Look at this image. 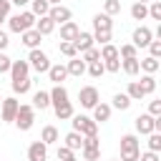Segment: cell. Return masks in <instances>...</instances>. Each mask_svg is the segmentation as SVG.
<instances>
[{
  "label": "cell",
  "mask_w": 161,
  "mask_h": 161,
  "mask_svg": "<svg viewBox=\"0 0 161 161\" xmlns=\"http://www.w3.org/2000/svg\"><path fill=\"white\" fill-rule=\"evenodd\" d=\"M33 25H35V15H33L30 10H23V13H15V15H10V18H8V28H10L13 33L30 30Z\"/></svg>",
  "instance_id": "1"
},
{
  "label": "cell",
  "mask_w": 161,
  "mask_h": 161,
  "mask_svg": "<svg viewBox=\"0 0 161 161\" xmlns=\"http://www.w3.org/2000/svg\"><path fill=\"white\" fill-rule=\"evenodd\" d=\"M70 123H73V131H78L80 136H98V123L91 118V116H83V113H73L70 116Z\"/></svg>",
  "instance_id": "2"
},
{
  "label": "cell",
  "mask_w": 161,
  "mask_h": 161,
  "mask_svg": "<svg viewBox=\"0 0 161 161\" xmlns=\"http://www.w3.org/2000/svg\"><path fill=\"white\" fill-rule=\"evenodd\" d=\"M138 153H141V148H138L136 133L121 136V161H138Z\"/></svg>",
  "instance_id": "3"
},
{
  "label": "cell",
  "mask_w": 161,
  "mask_h": 161,
  "mask_svg": "<svg viewBox=\"0 0 161 161\" xmlns=\"http://www.w3.org/2000/svg\"><path fill=\"white\" fill-rule=\"evenodd\" d=\"M33 121H35V108H33V106H28V103H20L13 123H15L20 131H30V128H33Z\"/></svg>",
  "instance_id": "4"
},
{
  "label": "cell",
  "mask_w": 161,
  "mask_h": 161,
  "mask_svg": "<svg viewBox=\"0 0 161 161\" xmlns=\"http://www.w3.org/2000/svg\"><path fill=\"white\" fill-rule=\"evenodd\" d=\"M28 65H30L35 73H48L50 60H48V55H45L40 48H33V50H30V55H28Z\"/></svg>",
  "instance_id": "5"
},
{
  "label": "cell",
  "mask_w": 161,
  "mask_h": 161,
  "mask_svg": "<svg viewBox=\"0 0 161 161\" xmlns=\"http://www.w3.org/2000/svg\"><path fill=\"white\" fill-rule=\"evenodd\" d=\"M48 18H50L55 25H63V23H68V20L73 18V10H70V8H65V5H50Z\"/></svg>",
  "instance_id": "6"
},
{
  "label": "cell",
  "mask_w": 161,
  "mask_h": 161,
  "mask_svg": "<svg viewBox=\"0 0 161 161\" xmlns=\"http://www.w3.org/2000/svg\"><path fill=\"white\" fill-rule=\"evenodd\" d=\"M78 101H80L83 108H93V106L98 103V88H96V86H83V88L78 91Z\"/></svg>",
  "instance_id": "7"
},
{
  "label": "cell",
  "mask_w": 161,
  "mask_h": 161,
  "mask_svg": "<svg viewBox=\"0 0 161 161\" xmlns=\"http://www.w3.org/2000/svg\"><path fill=\"white\" fill-rule=\"evenodd\" d=\"M18 98H3V103H0V116H3V121L5 123H13L15 121V113H18Z\"/></svg>",
  "instance_id": "8"
},
{
  "label": "cell",
  "mask_w": 161,
  "mask_h": 161,
  "mask_svg": "<svg viewBox=\"0 0 161 161\" xmlns=\"http://www.w3.org/2000/svg\"><path fill=\"white\" fill-rule=\"evenodd\" d=\"M153 123H156V116H151V113H141V116H136V121H133L136 131H138V133H143V136H148L151 131H156V128H153Z\"/></svg>",
  "instance_id": "9"
},
{
  "label": "cell",
  "mask_w": 161,
  "mask_h": 161,
  "mask_svg": "<svg viewBox=\"0 0 161 161\" xmlns=\"http://www.w3.org/2000/svg\"><path fill=\"white\" fill-rule=\"evenodd\" d=\"M131 40H133V45H136V48H146V45L153 40V33H151V28L141 25V28H136V30H133Z\"/></svg>",
  "instance_id": "10"
},
{
  "label": "cell",
  "mask_w": 161,
  "mask_h": 161,
  "mask_svg": "<svg viewBox=\"0 0 161 161\" xmlns=\"http://www.w3.org/2000/svg\"><path fill=\"white\" fill-rule=\"evenodd\" d=\"M28 161H48V146L43 141H33L28 146Z\"/></svg>",
  "instance_id": "11"
},
{
  "label": "cell",
  "mask_w": 161,
  "mask_h": 161,
  "mask_svg": "<svg viewBox=\"0 0 161 161\" xmlns=\"http://www.w3.org/2000/svg\"><path fill=\"white\" fill-rule=\"evenodd\" d=\"M8 73H10V78H13V80H20V78H28L30 65H28V60H13Z\"/></svg>",
  "instance_id": "12"
},
{
  "label": "cell",
  "mask_w": 161,
  "mask_h": 161,
  "mask_svg": "<svg viewBox=\"0 0 161 161\" xmlns=\"http://www.w3.org/2000/svg\"><path fill=\"white\" fill-rule=\"evenodd\" d=\"M40 38H43V35H40L35 28H30V30H23V33H20V43H23L25 48H30V50L40 45Z\"/></svg>",
  "instance_id": "13"
},
{
  "label": "cell",
  "mask_w": 161,
  "mask_h": 161,
  "mask_svg": "<svg viewBox=\"0 0 161 161\" xmlns=\"http://www.w3.org/2000/svg\"><path fill=\"white\" fill-rule=\"evenodd\" d=\"M73 45H75V50L78 53H83V50H88V48H93V35L91 33H78L75 38H73Z\"/></svg>",
  "instance_id": "14"
},
{
  "label": "cell",
  "mask_w": 161,
  "mask_h": 161,
  "mask_svg": "<svg viewBox=\"0 0 161 161\" xmlns=\"http://www.w3.org/2000/svg\"><path fill=\"white\" fill-rule=\"evenodd\" d=\"M91 111H93V121H96V123H103V121L111 118V111H113V108H111L108 103H96Z\"/></svg>",
  "instance_id": "15"
},
{
  "label": "cell",
  "mask_w": 161,
  "mask_h": 161,
  "mask_svg": "<svg viewBox=\"0 0 161 161\" xmlns=\"http://www.w3.org/2000/svg\"><path fill=\"white\" fill-rule=\"evenodd\" d=\"M40 35H50L53 30H55V23L48 18V15H43V18H35V25H33Z\"/></svg>",
  "instance_id": "16"
},
{
  "label": "cell",
  "mask_w": 161,
  "mask_h": 161,
  "mask_svg": "<svg viewBox=\"0 0 161 161\" xmlns=\"http://www.w3.org/2000/svg\"><path fill=\"white\" fill-rule=\"evenodd\" d=\"M80 33V28L73 23V20H68V23H63L60 25V40H68V43H73V38Z\"/></svg>",
  "instance_id": "17"
},
{
  "label": "cell",
  "mask_w": 161,
  "mask_h": 161,
  "mask_svg": "<svg viewBox=\"0 0 161 161\" xmlns=\"http://www.w3.org/2000/svg\"><path fill=\"white\" fill-rule=\"evenodd\" d=\"M93 30H113V20H111V15H106V13L93 15Z\"/></svg>",
  "instance_id": "18"
},
{
  "label": "cell",
  "mask_w": 161,
  "mask_h": 161,
  "mask_svg": "<svg viewBox=\"0 0 161 161\" xmlns=\"http://www.w3.org/2000/svg\"><path fill=\"white\" fill-rule=\"evenodd\" d=\"M65 70H68V75H83L86 73V60L83 58H70L68 60V65H65Z\"/></svg>",
  "instance_id": "19"
},
{
  "label": "cell",
  "mask_w": 161,
  "mask_h": 161,
  "mask_svg": "<svg viewBox=\"0 0 161 161\" xmlns=\"http://www.w3.org/2000/svg\"><path fill=\"white\" fill-rule=\"evenodd\" d=\"M48 78H50L55 86H58V83H63V80L68 78V70H65V65H60V63H58V65H50V68H48Z\"/></svg>",
  "instance_id": "20"
},
{
  "label": "cell",
  "mask_w": 161,
  "mask_h": 161,
  "mask_svg": "<svg viewBox=\"0 0 161 161\" xmlns=\"http://www.w3.org/2000/svg\"><path fill=\"white\" fill-rule=\"evenodd\" d=\"M68 101V91L58 83V86H53V91H50V106L55 108V106H60V103H65Z\"/></svg>",
  "instance_id": "21"
},
{
  "label": "cell",
  "mask_w": 161,
  "mask_h": 161,
  "mask_svg": "<svg viewBox=\"0 0 161 161\" xmlns=\"http://www.w3.org/2000/svg\"><path fill=\"white\" fill-rule=\"evenodd\" d=\"M158 65H161V63H158V58H151V55H146V58H141V60H138V68H141L143 73H151V75L158 70Z\"/></svg>",
  "instance_id": "22"
},
{
  "label": "cell",
  "mask_w": 161,
  "mask_h": 161,
  "mask_svg": "<svg viewBox=\"0 0 161 161\" xmlns=\"http://www.w3.org/2000/svg\"><path fill=\"white\" fill-rule=\"evenodd\" d=\"M48 106H50V93H48V91H35V93H33V108H40V111H43V108H48Z\"/></svg>",
  "instance_id": "23"
},
{
  "label": "cell",
  "mask_w": 161,
  "mask_h": 161,
  "mask_svg": "<svg viewBox=\"0 0 161 161\" xmlns=\"http://www.w3.org/2000/svg\"><path fill=\"white\" fill-rule=\"evenodd\" d=\"M63 141H65L63 146H68L70 151H78V148L83 146V136H80L78 131H70V133H65V138H63Z\"/></svg>",
  "instance_id": "24"
},
{
  "label": "cell",
  "mask_w": 161,
  "mask_h": 161,
  "mask_svg": "<svg viewBox=\"0 0 161 161\" xmlns=\"http://www.w3.org/2000/svg\"><path fill=\"white\" fill-rule=\"evenodd\" d=\"M48 10H50V3H48V0H30V13H33L35 18L48 15Z\"/></svg>",
  "instance_id": "25"
},
{
  "label": "cell",
  "mask_w": 161,
  "mask_h": 161,
  "mask_svg": "<svg viewBox=\"0 0 161 161\" xmlns=\"http://www.w3.org/2000/svg\"><path fill=\"white\" fill-rule=\"evenodd\" d=\"M58 138H60V133H58V128H55V126H45V128H43V133H40V141H43L45 146L55 143Z\"/></svg>",
  "instance_id": "26"
},
{
  "label": "cell",
  "mask_w": 161,
  "mask_h": 161,
  "mask_svg": "<svg viewBox=\"0 0 161 161\" xmlns=\"http://www.w3.org/2000/svg\"><path fill=\"white\" fill-rule=\"evenodd\" d=\"M131 18L133 20H146L148 18V5L146 3H133L131 5Z\"/></svg>",
  "instance_id": "27"
},
{
  "label": "cell",
  "mask_w": 161,
  "mask_h": 161,
  "mask_svg": "<svg viewBox=\"0 0 161 161\" xmlns=\"http://www.w3.org/2000/svg\"><path fill=\"white\" fill-rule=\"evenodd\" d=\"M121 68H123L126 75H138V73H141V68H138V58H123Z\"/></svg>",
  "instance_id": "28"
},
{
  "label": "cell",
  "mask_w": 161,
  "mask_h": 161,
  "mask_svg": "<svg viewBox=\"0 0 161 161\" xmlns=\"http://www.w3.org/2000/svg\"><path fill=\"white\" fill-rule=\"evenodd\" d=\"M73 113H75V111H73V103H70V101H65V103L55 106V116H58L60 121H68V118H70Z\"/></svg>",
  "instance_id": "29"
},
{
  "label": "cell",
  "mask_w": 161,
  "mask_h": 161,
  "mask_svg": "<svg viewBox=\"0 0 161 161\" xmlns=\"http://www.w3.org/2000/svg\"><path fill=\"white\" fill-rule=\"evenodd\" d=\"M116 58H118V48L113 43L101 45V60H116Z\"/></svg>",
  "instance_id": "30"
},
{
  "label": "cell",
  "mask_w": 161,
  "mask_h": 161,
  "mask_svg": "<svg viewBox=\"0 0 161 161\" xmlns=\"http://www.w3.org/2000/svg\"><path fill=\"white\" fill-rule=\"evenodd\" d=\"M138 86H141V91L148 96V93H153V91H156V78H153L151 73H146V75L138 80Z\"/></svg>",
  "instance_id": "31"
},
{
  "label": "cell",
  "mask_w": 161,
  "mask_h": 161,
  "mask_svg": "<svg viewBox=\"0 0 161 161\" xmlns=\"http://www.w3.org/2000/svg\"><path fill=\"white\" fill-rule=\"evenodd\" d=\"M10 86H13V93H20V96H23V93H28V91H30L33 80H30V78H20V80H13Z\"/></svg>",
  "instance_id": "32"
},
{
  "label": "cell",
  "mask_w": 161,
  "mask_h": 161,
  "mask_svg": "<svg viewBox=\"0 0 161 161\" xmlns=\"http://www.w3.org/2000/svg\"><path fill=\"white\" fill-rule=\"evenodd\" d=\"M126 96H128L131 101H141V98H143L146 93L141 91V86H138V80H131V83H128V91H126Z\"/></svg>",
  "instance_id": "33"
},
{
  "label": "cell",
  "mask_w": 161,
  "mask_h": 161,
  "mask_svg": "<svg viewBox=\"0 0 161 161\" xmlns=\"http://www.w3.org/2000/svg\"><path fill=\"white\" fill-rule=\"evenodd\" d=\"M91 35H93V43H101V45H106V43H111V38H113V30H93Z\"/></svg>",
  "instance_id": "34"
},
{
  "label": "cell",
  "mask_w": 161,
  "mask_h": 161,
  "mask_svg": "<svg viewBox=\"0 0 161 161\" xmlns=\"http://www.w3.org/2000/svg\"><path fill=\"white\" fill-rule=\"evenodd\" d=\"M86 70L91 73V78H101V75L106 73V68H103V60H93V63H88V65H86Z\"/></svg>",
  "instance_id": "35"
},
{
  "label": "cell",
  "mask_w": 161,
  "mask_h": 161,
  "mask_svg": "<svg viewBox=\"0 0 161 161\" xmlns=\"http://www.w3.org/2000/svg\"><path fill=\"white\" fill-rule=\"evenodd\" d=\"M128 106H131V98H128L126 93H116V96H113V106H111V108H118V111H126Z\"/></svg>",
  "instance_id": "36"
},
{
  "label": "cell",
  "mask_w": 161,
  "mask_h": 161,
  "mask_svg": "<svg viewBox=\"0 0 161 161\" xmlns=\"http://www.w3.org/2000/svg\"><path fill=\"white\" fill-rule=\"evenodd\" d=\"M118 58H138V48H136L133 43H126V45H121Z\"/></svg>",
  "instance_id": "37"
},
{
  "label": "cell",
  "mask_w": 161,
  "mask_h": 161,
  "mask_svg": "<svg viewBox=\"0 0 161 161\" xmlns=\"http://www.w3.org/2000/svg\"><path fill=\"white\" fill-rule=\"evenodd\" d=\"M148 151H161V133L158 131H151L148 133Z\"/></svg>",
  "instance_id": "38"
},
{
  "label": "cell",
  "mask_w": 161,
  "mask_h": 161,
  "mask_svg": "<svg viewBox=\"0 0 161 161\" xmlns=\"http://www.w3.org/2000/svg\"><path fill=\"white\" fill-rule=\"evenodd\" d=\"M103 13L111 15V18H113L116 13H121V0H106V3H103Z\"/></svg>",
  "instance_id": "39"
},
{
  "label": "cell",
  "mask_w": 161,
  "mask_h": 161,
  "mask_svg": "<svg viewBox=\"0 0 161 161\" xmlns=\"http://www.w3.org/2000/svg\"><path fill=\"white\" fill-rule=\"evenodd\" d=\"M148 18L161 20V0H151L148 3Z\"/></svg>",
  "instance_id": "40"
},
{
  "label": "cell",
  "mask_w": 161,
  "mask_h": 161,
  "mask_svg": "<svg viewBox=\"0 0 161 161\" xmlns=\"http://www.w3.org/2000/svg\"><path fill=\"white\" fill-rule=\"evenodd\" d=\"M60 53H63L65 58H75V55H78L75 45H73V43H68V40H60Z\"/></svg>",
  "instance_id": "41"
},
{
  "label": "cell",
  "mask_w": 161,
  "mask_h": 161,
  "mask_svg": "<svg viewBox=\"0 0 161 161\" xmlns=\"http://www.w3.org/2000/svg\"><path fill=\"white\" fill-rule=\"evenodd\" d=\"M83 60H86V65L93 63V60H101V50H98V48H88V50H83Z\"/></svg>",
  "instance_id": "42"
},
{
  "label": "cell",
  "mask_w": 161,
  "mask_h": 161,
  "mask_svg": "<svg viewBox=\"0 0 161 161\" xmlns=\"http://www.w3.org/2000/svg\"><path fill=\"white\" fill-rule=\"evenodd\" d=\"M146 48H148V55L151 58H161V40H151Z\"/></svg>",
  "instance_id": "43"
},
{
  "label": "cell",
  "mask_w": 161,
  "mask_h": 161,
  "mask_svg": "<svg viewBox=\"0 0 161 161\" xmlns=\"http://www.w3.org/2000/svg\"><path fill=\"white\" fill-rule=\"evenodd\" d=\"M86 161H98L101 158V148H80Z\"/></svg>",
  "instance_id": "44"
},
{
  "label": "cell",
  "mask_w": 161,
  "mask_h": 161,
  "mask_svg": "<svg viewBox=\"0 0 161 161\" xmlns=\"http://www.w3.org/2000/svg\"><path fill=\"white\" fill-rule=\"evenodd\" d=\"M103 68L108 70V73H118L121 70V60L116 58V60H103Z\"/></svg>",
  "instance_id": "45"
},
{
  "label": "cell",
  "mask_w": 161,
  "mask_h": 161,
  "mask_svg": "<svg viewBox=\"0 0 161 161\" xmlns=\"http://www.w3.org/2000/svg\"><path fill=\"white\" fill-rule=\"evenodd\" d=\"M68 158H73V151L68 146H58V161H68Z\"/></svg>",
  "instance_id": "46"
},
{
  "label": "cell",
  "mask_w": 161,
  "mask_h": 161,
  "mask_svg": "<svg viewBox=\"0 0 161 161\" xmlns=\"http://www.w3.org/2000/svg\"><path fill=\"white\" fill-rule=\"evenodd\" d=\"M10 63H13V60L0 50V73H8V70H10Z\"/></svg>",
  "instance_id": "47"
},
{
  "label": "cell",
  "mask_w": 161,
  "mask_h": 161,
  "mask_svg": "<svg viewBox=\"0 0 161 161\" xmlns=\"http://www.w3.org/2000/svg\"><path fill=\"white\" fill-rule=\"evenodd\" d=\"M8 13H10V0H0V23L8 20Z\"/></svg>",
  "instance_id": "48"
},
{
  "label": "cell",
  "mask_w": 161,
  "mask_h": 161,
  "mask_svg": "<svg viewBox=\"0 0 161 161\" xmlns=\"http://www.w3.org/2000/svg\"><path fill=\"white\" fill-rule=\"evenodd\" d=\"M138 161H161L156 151H146V153H138Z\"/></svg>",
  "instance_id": "49"
},
{
  "label": "cell",
  "mask_w": 161,
  "mask_h": 161,
  "mask_svg": "<svg viewBox=\"0 0 161 161\" xmlns=\"http://www.w3.org/2000/svg\"><path fill=\"white\" fill-rule=\"evenodd\" d=\"M148 113L151 116H161V101H151L148 103Z\"/></svg>",
  "instance_id": "50"
},
{
  "label": "cell",
  "mask_w": 161,
  "mask_h": 161,
  "mask_svg": "<svg viewBox=\"0 0 161 161\" xmlns=\"http://www.w3.org/2000/svg\"><path fill=\"white\" fill-rule=\"evenodd\" d=\"M8 43H10V40H8V33H5V30H0V50H5V48H8Z\"/></svg>",
  "instance_id": "51"
},
{
  "label": "cell",
  "mask_w": 161,
  "mask_h": 161,
  "mask_svg": "<svg viewBox=\"0 0 161 161\" xmlns=\"http://www.w3.org/2000/svg\"><path fill=\"white\" fill-rule=\"evenodd\" d=\"M30 0H10V5H18V8H23V5H28Z\"/></svg>",
  "instance_id": "52"
},
{
  "label": "cell",
  "mask_w": 161,
  "mask_h": 161,
  "mask_svg": "<svg viewBox=\"0 0 161 161\" xmlns=\"http://www.w3.org/2000/svg\"><path fill=\"white\" fill-rule=\"evenodd\" d=\"M48 3H50V5H60V0H48Z\"/></svg>",
  "instance_id": "53"
},
{
  "label": "cell",
  "mask_w": 161,
  "mask_h": 161,
  "mask_svg": "<svg viewBox=\"0 0 161 161\" xmlns=\"http://www.w3.org/2000/svg\"><path fill=\"white\" fill-rule=\"evenodd\" d=\"M136 3H146V5H148V3H151V0H136Z\"/></svg>",
  "instance_id": "54"
},
{
  "label": "cell",
  "mask_w": 161,
  "mask_h": 161,
  "mask_svg": "<svg viewBox=\"0 0 161 161\" xmlns=\"http://www.w3.org/2000/svg\"><path fill=\"white\" fill-rule=\"evenodd\" d=\"M68 161H75V156H73V158H68Z\"/></svg>",
  "instance_id": "55"
},
{
  "label": "cell",
  "mask_w": 161,
  "mask_h": 161,
  "mask_svg": "<svg viewBox=\"0 0 161 161\" xmlns=\"http://www.w3.org/2000/svg\"><path fill=\"white\" fill-rule=\"evenodd\" d=\"M0 103H3V96H0Z\"/></svg>",
  "instance_id": "56"
},
{
  "label": "cell",
  "mask_w": 161,
  "mask_h": 161,
  "mask_svg": "<svg viewBox=\"0 0 161 161\" xmlns=\"http://www.w3.org/2000/svg\"><path fill=\"white\" fill-rule=\"evenodd\" d=\"M113 161H121V158H113Z\"/></svg>",
  "instance_id": "57"
}]
</instances>
